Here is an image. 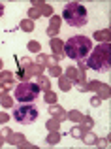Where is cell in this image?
<instances>
[{"instance_id": "6da1fadb", "label": "cell", "mask_w": 111, "mask_h": 149, "mask_svg": "<svg viewBox=\"0 0 111 149\" xmlns=\"http://www.w3.org/2000/svg\"><path fill=\"white\" fill-rule=\"evenodd\" d=\"M90 51H92V40L83 34H75V36L68 38L64 44V53L72 61H85Z\"/></svg>"}, {"instance_id": "7a4b0ae2", "label": "cell", "mask_w": 111, "mask_h": 149, "mask_svg": "<svg viewBox=\"0 0 111 149\" xmlns=\"http://www.w3.org/2000/svg\"><path fill=\"white\" fill-rule=\"evenodd\" d=\"M62 19H64L66 25L79 29V26H85L89 21V13H87V8L79 2H70L64 6L62 10Z\"/></svg>"}, {"instance_id": "3957f363", "label": "cell", "mask_w": 111, "mask_h": 149, "mask_svg": "<svg viewBox=\"0 0 111 149\" xmlns=\"http://www.w3.org/2000/svg\"><path fill=\"white\" fill-rule=\"evenodd\" d=\"M87 66L96 72H109V44L96 45L85 58Z\"/></svg>"}, {"instance_id": "277c9868", "label": "cell", "mask_w": 111, "mask_h": 149, "mask_svg": "<svg viewBox=\"0 0 111 149\" xmlns=\"http://www.w3.org/2000/svg\"><path fill=\"white\" fill-rule=\"evenodd\" d=\"M40 93H42V89H40L38 83H34V81H23V83H19L15 87V100L19 104H34L40 98Z\"/></svg>"}, {"instance_id": "5b68a950", "label": "cell", "mask_w": 111, "mask_h": 149, "mask_svg": "<svg viewBox=\"0 0 111 149\" xmlns=\"http://www.w3.org/2000/svg\"><path fill=\"white\" fill-rule=\"evenodd\" d=\"M40 117V109L34 104H19L13 109V119L21 125H34Z\"/></svg>"}, {"instance_id": "8992f818", "label": "cell", "mask_w": 111, "mask_h": 149, "mask_svg": "<svg viewBox=\"0 0 111 149\" xmlns=\"http://www.w3.org/2000/svg\"><path fill=\"white\" fill-rule=\"evenodd\" d=\"M2 15H4V6L0 4V17H2Z\"/></svg>"}]
</instances>
